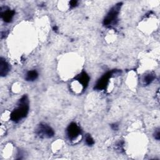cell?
Segmentation results:
<instances>
[{"instance_id": "1", "label": "cell", "mask_w": 160, "mask_h": 160, "mask_svg": "<svg viewBox=\"0 0 160 160\" xmlns=\"http://www.w3.org/2000/svg\"><path fill=\"white\" fill-rule=\"evenodd\" d=\"M29 102L26 95H24L18 101V107L11 114L10 118L12 121L18 122L25 118L29 111Z\"/></svg>"}, {"instance_id": "2", "label": "cell", "mask_w": 160, "mask_h": 160, "mask_svg": "<svg viewBox=\"0 0 160 160\" xmlns=\"http://www.w3.org/2000/svg\"><path fill=\"white\" fill-rule=\"evenodd\" d=\"M121 4V2L118 3L110 9L103 21V24L105 26L111 28L116 24Z\"/></svg>"}, {"instance_id": "3", "label": "cell", "mask_w": 160, "mask_h": 160, "mask_svg": "<svg viewBox=\"0 0 160 160\" xmlns=\"http://www.w3.org/2000/svg\"><path fill=\"white\" fill-rule=\"evenodd\" d=\"M36 133L42 138H50L54 136L53 129L48 124L44 123L40 124L36 130Z\"/></svg>"}, {"instance_id": "4", "label": "cell", "mask_w": 160, "mask_h": 160, "mask_svg": "<svg viewBox=\"0 0 160 160\" xmlns=\"http://www.w3.org/2000/svg\"><path fill=\"white\" fill-rule=\"evenodd\" d=\"M114 72V71H108L106 73H105L97 81L94 89H96V90H103V89H106V88L107 87V86L108 84L109 79L112 76Z\"/></svg>"}, {"instance_id": "5", "label": "cell", "mask_w": 160, "mask_h": 160, "mask_svg": "<svg viewBox=\"0 0 160 160\" xmlns=\"http://www.w3.org/2000/svg\"><path fill=\"white\" fill-rule=\"evenodd\" d=\"M81 134V130L75 122H71L67 128V134L69 139L74 140Z\"/></svg>"}, {"instance_id": "6", "label": "cell", "mask_w": 160, "mask_h": 160, "mask_svg": "<svg viewBox=\"0 0 160 160\" xmlns=\"http://www.w3.org/2000/svg\"><path fill=\"white\" fill-rule=\"evenodd\" d=\"M75 79H76L79 82V83L81 84V85L83 87V89H86L88 86V84L89 81V77L85 72H82L79 74H78L76 78Z\"/></svg>"}, {"instance_id": "7", "label": "cell", "mask_w": 160, "mask_h": 160, "mask_svg": "<svg viewBox=\"0 0 160 160\" xmlns=\"http://www.w3.org/2000/svg\"><path fill=\"white\" fill-rule=\"evenodd\" d=\"M14 11L11 9H6L5 11L1 10V17L3 19L4 21L6 22H9L11 21L14 15Z\"/></svg>"}, {"instance_id": "8", "label": "cell", "mask_w": 160, "mask_h": 160, "mask_svg": "<svg viewBox=\"0 0 160 160\" xmlns=\"http://www.w3.org/2000/svg\"><path fill=\"white\" fill-rule=\"evenodd\" d=\"M9 71V65L6 61L2 58H0V75L1 76H5Z\"/></svg>"}, {"instance_id": "9", "label": "cell", "mask_w": 160, "mask_h": 160, "mask_svg": "<svg viewBox=\"0 0 160 160\" xmlns=\"http://www.w3.org/2000/svg\"><path fill=\"white\" fill-rule=\"evenodd\" d=\"M38 76V73L36 70L29 71L26 74V80L28 81H32L37 79Z\"/></svg>"}, {"instance_id": "10", "label": "cell", "mask_w": 160, "mask_h": 160, "mask_svg": "<svg viewBox=\"0 0 160 160\" xmlns=\"http://www.w3.org/2000/svg\"><path fill=\"white\" fill-rule=\"evenodd\" d=\"M155 78V76L154 74L150 73L148 74L147 75H146L144 78V82L145 84L148 85L150 83H151V82L154 80V79Z\"/></svg>"}, {"instance_id": "11", "label": "cell", "mask_w": 160, "mask_h": 160, "mask_svg": "<svg viewBox=\"0 0 160 160\" xmlns=\"http://www.w3.org/2000/svg\"><path fill=\"white\" fill-rule=\"evenodd\" d=\"M85 141H86V143L88 146H92V145L94 144V141L92 138L89 134H87V135L86 136Z\"/></svg>"}, {"instance_id": "12", "label": "cell", "mask_w": 160, "mask_h": 160, "mask_svg": "<svg viewBox=\"0 0 160 160\" xmlns=\"http://www.w3.org/2000/svg\"><path fill=\"white\" fill-rule=\"evenodd\" d=\"M154 137L157 140H159L160 139V132H159V129H158L155 131L154 134Z\"/></svg>"}, {"instance_id": "13", "label": "cell", "mask_w": 160, "mask_h": 160, "mask_svg": "<svg viewBox=\"0 0 160 160\" xmlns=\"http://www.w3.org/2000/svg\"><path fill=\"white\" fill-rule=\"evenodd\" d=\"M77 4H78V1H75V0H72V1H71L69 2V4H70V6L71 8H74V7L76 6Z\"/></svg>"}, {"instance_id": "14", "label": "cell", "mask_w": 160, "mask_h": 160, "mask_svg": "<svg viewBox=\"0 0 160 160\" xmlns=\"http://www.w3.org/2000/svg\"><path fill=\"white\" fill-rule=\"evenodd\" d=\"M111 128L113 130H118V125L117 124H111Z\"/></svg>"}, {"instance_id": "15", "label": "cell", "mask_w": 160, "mask_h": 160, "mask_svg": "<svg viewBox=\"0 0 160 160\" xmlns=\"http://www.w3.org/2000/svg\"><path fill=\"white\" fill-rule=\"evenodd\" d=\"M53 30L56 32V31H58V28H57L56 26H54V27H53Z\"/></svg>"}]
</instances>
